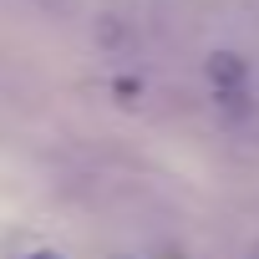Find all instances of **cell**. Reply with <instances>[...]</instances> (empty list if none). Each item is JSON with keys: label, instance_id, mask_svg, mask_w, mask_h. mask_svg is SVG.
Wrapping results in <instances>:
<instances>
[{"label": "cell", "instance_id": "obj_1", "mask_svg": "<svg viewBox=\"0 0 259 259\" xmlns=\"http://www.w3.org/2000/svg\"><path fill=\"white\" fill-rule=\"evenodd\" d=\"M31 259H61V254H31Z\"/></svg>", "mask_w": 259, "mask_h": 259}, {"label": "cell", "instance_id": "obj_2", "mask_svg": "<svg viewBox=\"0 0 259 259\" xmlns=\"http://www.w3.org/2000/svg\"><path fill=\"white\" fill-rule=\"evenodd\" d=\"M254 259H259V249H254Z\"/></svg>", "mask_w": 259, "mask_h": 259}]
</instances>
